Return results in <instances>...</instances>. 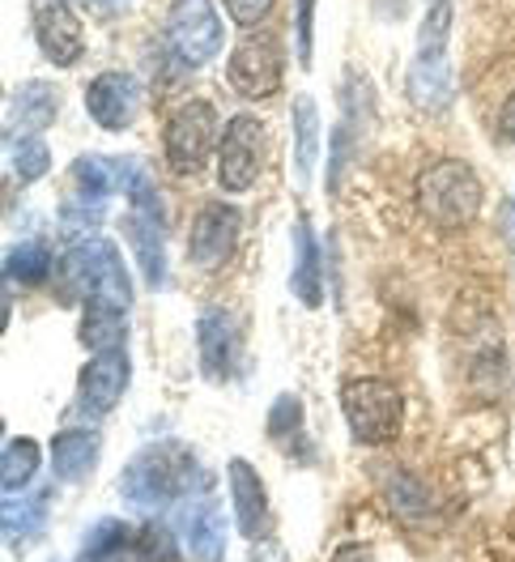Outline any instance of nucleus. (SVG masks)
<instances>
[{
    "mask_svg": "<svg viewBox=\"0 0 515 562\" xmlns=\"http://www.w3.org/2000/svg\"><path fill=\"white\" fill-rule=\"evenodd\" d=\"M413 201H417V213L426 222H435L439 231H460V226H469L478 217V171L469 162H460V158H444V162H435V167H426L417 176Z\"/></svg>",
    "mask_w": 515,
    "mask_h": 562,
    "instance_id": "obj_1",
    "label": "nucleus"
},
{
    "mask_svg": "<svg viewBox=\"0 0 515 562\" xmlns=\"http://www.w3.org/2000/svg\"><path fill=\"white\" fill-rule=\"evenodd\" d=\"M60 294L65 299H103L115 307H128L133 303V281L128 269L120 260L115 244L107 239H86V244L69 247V256L60 260Z\"/></svg>",
    "mask_w": 515,
    "mask_h": 562,
    "instance_id": "obj_2",
    "label": "nucleus"
},
{
    "mask_svg": "<svg viewBox=\"0 0 515 562\" xmlns=\"http://www.w3.org/2000/svg\"><path fill=\"white\" fill-rule=\"evenodd\" d=\"M447 31H451V4L435 0L422 31H417V56L410 69V99L417 111H447L451 106V69H447Z\"/></svg>",
    "mask_w": 515,
    "mask_h": 562,
    "instance_id": "obj_3",
    "label": "nucleus"
},
{
    "mask_svg": "<svg viewBox=\"0 0 515 562\" xmlns=\"http://www.w3.org/2000/svg\"><path fill=\"white\" fill-rule=\"evenodd\" d=\"M342 405L349 430L358 443H388L401 435L405 422V396L388 380H349L342 387Z\"/></svg>",
    "mask_w": 515,
    "mask_h": 562,
    "instance_id": "obj_4",
    "label": "nucleus"
},
{
    "mask_svg": "<svg viewBox=\"0 0 515 562\" xmlns=\"http://www.w3.org/2000/svg\"><path fill=\"white\" fill-rule=\"evenodd\" d=\"M188 477H192V460L183 457V452H175V448H145V452L124 469L120 494H124L128 503L145 507V512H154V507L171 503L175 494L188 486Z\"/></svg>",
    "mask_w": 515,
    "mask_h": 562,
    "instance_id": "obj_5",
    "label": "nucleus"
},
{
    "mask_svg": "<svg viewBox=\"0 0 515 562\" xmlns=\"http://www.w3.org/2000/svg\"><path fill=\"white\" fill-rule=\"evenodd\" d=\"M213 137H217V111H213V103L192 99L179 111H171L163 140H167V162H171L175 176H201L213 145H217Z\"/></svg>",
    "mask_w": 515,
    "mask_h": 562,
    "instance_id": "obj_6",
    "label": "nucleus"
},
{
    "mask_svg": "<svg viewBox=\"0 0 515 562\" xmlns=\"http://www.w3.org/2000/svg\"><path fill=\"white\" fill-rule=\"evenodd\" d=\"M265 158H269V133L260 120L239 115L226 124V133L217 140V179L226 192H247L260 171H265Z\"/></svg>",
    "mask_w": 515,
    "mask_h": 562,
    "instance_id": "obj_7",
    "label": "nucleus"
},
{
    "mask_svg": "<svg viewBox=\"0 0 515 562\" xmlns=\"http://www.w3.org/2000/svg\"><path fill=\"white\" fill-rule=\"evenodd\" d=\"M171 47L192 69L222 52V22L213 0H171Z\"/></svg>",
    "mask_w": 515,
    "mask_h": 562,
    "instance_id": "obj_8",
    "label": "nucleus"
},
{
    "mask_svg": "<svg viewBox=\"0 0 515 562\" xmlns=\"http://www.w3.org/2000/svg\"><path fill=\"white\" fill-rule=\"evenodd\" d=\"M226 81L239 90L243 99H269L281 86V47L273 35L243 38L226 65Z\"/></svg>",
    "mask_w": 515,
    "mask_h": 562,
    "instance_id": "obj_9",
    "label": "nucleus"
},
{
    "mask_svg": "<svg viewBox=\"0 0 515 562\" xmlns=\"http://www.w3.org/2000/svg\"><path fill=\"white\" fill-rule=\"evenodd\" d=\"M128 380H133L128 353L124 350L94 353V358L86 362V371H81V384H77V405H81V414H94V418L111 414V409L120 405Z\"/></svg>",
    "mask_w": 515,
    "mask_h": 562,
    "instance_id": "obj_10",
    "label": "nucleus"
},
{
    "mask_svg": "<svg viewBox=\"0 0 515 562\" xmlns=\"http://www.w3.org/2000/svg\"><path fill=\"white\" fill-rule=\"evenodd\" d=\"M235 244H239V210L209 201L192 222V265L222 269L235 256Z\"/></svg>",
    "mask_w": 515,
    "mask_h": 562,
    "instance_id": "obj_11",
    "label": "nucleus"
},
{
    "mask_svg": "<svg viewBox=\"0 0 515 562\" xmlns=\"http://www.w3.org/2000/svg\"><path fill=\"white\" fill-rule=\"evenodd\" d=\"M35 38L43 56L60 69L81 60V22L69 9V0H35Z\"/></svg>",
    "mask_w": 515,
    "mask_h": 562,
    "instance_id": "obj_12",
    "label": "nucleus"
},
{
    "mask_svg": "<svg viewBox=\"0 0 515 562\" xmlns=\"http://www.w3.org/2000/svg\"><path fill=\"white\" fill-rule=\"evenodd\" d=\"M86 106H90V120L107 128V133H124L137 115V81L128 72H103L90 81L86 90Z\"/></svg>",
    "mask_w": 515,
    "mask_h": 562,
    "instance_id": "obj_13",
    "label": "nucleus"
},
{
    "mask_svg": "<svg viewBox=\"0 0 515 562\" xmlns=\"http://www.w3.org/2000/svg\"><path fill=\"white\" fill-rule=\"evenodd\" d=\"M231 498H235V525L247 541H260L269 532V494L260 473L247 460H231Z\"/></svg>",
    "mask_w": 515,
    "mask_h": 562,
    "instance_id": "obj_14",
    "label": "nucleus"
},
{
    "mask_svg": "<svg viewBox=\"0 0 515 562\" xmlns=\"http://www.w3.org/2000/svg\"><path fill=\"white\" fill-rule=\"evenodd\" d=\"M197 341H201V371H205L213 384H222L235 367V319L222 307H209L197 319Z\"/></svg>",
    "mask_w": 515,
    "mask_h": 562,
    "instance_id": "obj_15",
    "label": "nucleus"
},
{
    "mask_svg": "<svg viewBox=\"0 0 515 562\" xmlns=\"http://www.w3.org/2000/svg\"><path fill=\"white\" fill-rule=\"evenodd\" d=\"M183 537H188L197 559L222 562V554H226V520H222L213 498H197V503L183 507Z\"/></svg>",
    "mask_w": 515,
    "mask_h": 562,
    "instance_id": "obj_16",
    "label": "nucleus"
},
{
    "mask_svg": "<svg viewBox=\"0 0 515 562\" xmlns=\"http://www.w3.org/2000/svg\"><path fill=\"white\" fill-rule=\"evenodd\" d=\"M60 111V94L43 81H31L22 90H13L9 99V133H22V137H35L38 128H47Z\"/></svg>",
    "mask_w": 515,
    "mask_h": 562,
    "instance_id": "obj_17",
    "label": "nucleus"
},
{
    "mask_svg": "<svg viewBox=\"0 0 515 562\" xmlns=\"http://www.w3.org/2000/svg\"><path fill=\"white\" fill-rule=\"evenodd\" d=\"M99 435L94 430H65L52 443V469L60 482H86L99 464Z\"/></svg>",
    "mask_w": 515,
    "mask_h": 562,
    "instance_id": "obj_18",
    "label": "nucleus"
},
{
    "mask_svg": "<svg viewBox=\"0 0 515 562\" xmlns=\"http://www.w3.org/2000/svg\"><path fill=\"white\" fill-rule=\"evenodd\" d=\"M128 235H133V251H137V265L145 281L158 290L167 285V256H163V217L158 213H137L128 217Z\"/></svg>",
    "mask_w": 515,
    "mask_h": 562,
    "instance_id": "obj_19",
    "label": "nucleus"
},
{
    "mask_svg": "<svg viewBox=\"0 0 515 562\" xmlns=\"http://www.w3.org/2000/svg\"><path fill=\"white\" fill-rule=\"evenodd\" d=\"M128 307H115V303H86V316H81V346L94 353L107 350H124V337H128V324H124Z\"/></svg>",
    "mask_w": 515,
    "mask_h": 562,
    "instance_id": "obj_20",
    "label": "nucleus"
},
{
    "mask_svg": "<svg viewBox=\"0 0 515 562\" xmlns=\"http://www.w3.org/2000/svg\"><path fill=\"white\" fill-rule=\"evenodd\" d=\"M290 285L307 307H320V299H324V290H320V247H315L307 222L294 226V278H290Z\"/></svg>",
    "mask_w": 515,
    "mask_h": 562,
    "instance_id": "obj_21",
    "label": "nucleus"
},
{
    "mask_svg": "<svg viewBox=\"0 0 515 562\" xmlns=\"http://www.w3.org/2000/svg\"><path fill=\"white\" fill-rule=\"evenodd\" d=\"M315 154H320V106L311 94L294 103V167H299V183L307 188L311 171H315Z\"/></svg>",
    "mask_w": 515,
    "mask_h": 562,
    "instance_id": "obj_22",
    "label": "nucleus"
},
{
    "mask_svg": "<svg viewBox=\"0 0 515 562\" xmlns=\"http://www.w3.org/2000/svg\"><path fill=\"white\" fill-rule=\"evenodd\" d=\"M128 171H133V162H111V158H77L72 162V179H77L81 196H94V201H107Z\"/></svg>",
    "mask_w": 515,
    "mask_h": 562,
    "instance_id": "obj_23",
    "label": "nucleus"
},
{
    "mask_svg": "<svg viewBox=\"0 0 515 562\" xmlns=\"http://www.w3.org/2000/svg\"><path fill=\"white\" fill-rule=\"evenodd\" d=\"M35 473H38L35 439H9V443H4V460H0V486L9 494H18L31 486Z\"/></svg>",
    "mask_w": 515,
    "mask_h": 562,
    "instance_id": "obj_24",
    "label": "nucleus"
},
{
    "mask_svg": "<svg viewBox=\"0 0 515 562\" xmlns=\"http://www.w3.org/2000/svg\"><path fill=\"white\" fill-rule=\"evenodd\" d=\"M52 273V251L43 244H22L4 256V278L9 281H26V285H38Z\"/></svg>",
    "mask_w": 515,
    "mask_h": 562,
    "instance_id": "obj_25",
    "label": "nucleus"
},
{
    "mask_svg": "<svg viewBox=\"0 0 515 562\" xmlns=\"http://www.w3.org/2000/svg\"><path fill=\"white\" fill-rule=\"evenodd\" d=\"M13 171H18V179H26V183H35V179H43L52 171V154H47V145H43L38 133L13 145Z\"/></svg>",
    "mask_w": 515,
    "mask_h": 562,
    "instance_id": "obj_26",
    "label": "nucleus"
},
{
    "mask_svg": "<svg viewBox=\"0 0 515 562\" xmlns=\"http://www.w3.org/2000/svg\"><path fill=\"white\" fill-rule=\"evenodd\" d=\"M141 562H175V537L163 525H145L137 532Z\"/></svg>",
    "mask_w": 515,
    "mask_h": 562,
    "instance_id": "obj_27",
    "label": "nucleus"
},
{
    "mask_svg": "<svg viewBox=\"0 0 515 562\" xmlns=\"http://www.w3.org/2000/svg\"><path fill=\"white\" fill-rule=\"evenodd\" d=\"M303 426V401L299 396H277V405L269 409V435L273 439H286L290 430Z\"/></svg>",
    "mask_w": 515,
    "mask_h": 562,
    "instance_id": "obj_28",
    "label": "nucleus"
},
{
    "mask_svg": "<svg viewBox=\"0 0 515 562\" xmlns=\"http://www.w3.org/2000/svg\"><path fill=\"white\" fill-rule=\"evenodd\" d=\"M473 380L485 384V396H499L503 384H507V362H503V353L499 350L481 353L478 362H473Z\"/></svg>",
    "mask_w": 515,
    "mask_h": 562,
    "instance_id": "obj_29",
    "label": "nucleus"
},
{
    "mask_svg": "<svg viewBox=\"0 0 515 562\" xmlns=\"http://www.w3.org/2000/svg\"><path fill=\"white\" fill-rule=\"evenodd\" d=\"M392 507H396L401 516H417V512L426 507V491H422L413 477H396V482H392Z\"/></svg>",
    "mask_w": 515,
    "mask_h": 562,
    "instance_id": "obj_30",
    "label": "nucleus"
},
{
    "mask_svg": "<svg viewBox=\"0 0 515 562\" xmlns=\"http://www.w3.org/2000/svg\"><path fill=\"white\" fill-rule=\"evenodd\" d=\"M294 31H299V60L303 69L311 65V47H315V0H299V18H294Z\"/></svg>",
    "mask_w": 515,
    "mask_h": 562,
    "instance_id": "obj_31",
    "label": "nucleus"
},
{
    "mask_svg": "<svg viewBox=\"0 0 515 562\" xmlns=\"http://www.w3.org/2000/svg\"><path fill=\"white\" fill-rule=\"evenodd\" d=\"M43 503H47V498H38L35 507H31V503H26V507H22V503H4V532L18 537V528L22 525L38 528V520H43Z\"/></svg>",
    "mask_w": 515,
    "mask_h": 562,
    "instance_id": "obj_32",
    "label": "nucleus"
},
{
    "mask_svg": "<svg viewBox=\"0 0 515 562\" xmlns=\"http://www.w3.org/2000/svg\"><path fill=\"white\" fill-rule=\"evenodd\" d=\"M226 9L239 26H260L273 13V0H226Z\"/></svg>",
    "mask_w": 515,
    "mask_h": 562,
    "instance_id": "obj_33",
    "label": "nucleus"
},
{
    "mask_svg": "<svg viewBox=\"0 0 515 562\" xmlns=\"http://www.w3.org/2000/svg\"><path fill=\"white\" fill-rule=\"evenodd\" d=\"M499 133H503V137L515 145V94L507 99V103H503V111H499Z\"/></svg>",
    "mask_w": 515,
    "mask_h": 562,
    "instance_id": "obj_34",
    "label": "nucleus"
},
{
    "mask_svg": "<svg viewBox=\"0 0 515 562\" xmlns=\"http://www.w3.org/2000/svg\"><path fill=\"white\" fill-rule=\"evenodd\" d=\"M503 231H512V244H515V205L503 210Z\"/></svg>",
    "mask_w": 515,
    "mask_h": 562,
    "instance_id": "obj_35",
    "label": "nucleus"
}]
</instances>
